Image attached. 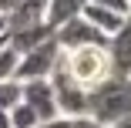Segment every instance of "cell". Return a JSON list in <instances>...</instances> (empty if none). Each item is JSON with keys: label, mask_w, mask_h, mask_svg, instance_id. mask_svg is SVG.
Returning a JSON list of instances; mask_svg holds the SVG:
<instances>
[{"label": "cell", "mask_w": 131, "mask_h": 128, "mask_svg": "<svg viewBox=\"0 0 131 128\" xmlns=\"http://www.w3.org/2000/svg\"><path fill=\"white\" fill-rule=\"evenodd\" d=\"M50 84H54V94H57V111H61V118H84V115H88V94H91V91H84L81 84L71 78V71L64 67V57H61V64L54 67V74H50Z\"/></svg>", "instance_id": "cell-4"}, {"label": "cell", "mask_w": 131, "mask_h": 128, "mask_svg": "<svg viewBox=\"0 0 131 128\" xmlns=\"http://www.w3.org/2000/svg\"><path fill=\"white\" fill-rule=\"evenodd\" d=\"M54 37H57L61 51H77V47L108 44V37H104V34L94 27V24H88L84 17H74V20H67L64 27H57V31H54Z\"/></svg>", "instance_id": "cell-5"}, {"label": "cell", "mask_w": 131, "mask_h": 128, "mask_svg": "<svg viewBox=\"0 0 131 128\" xmlns=\"http://www.w3.org/2000/svg\"><path fill=\"white\" fill-rule=\"evenodd\" d=\"M54 37V27L50 24H37V27H24V31H10L7 34V44L17 51V54L24 57L27 51H34V47H40L44 41H50Z\"/></svg>", "instance_id": "cell-8"}, {"label": "cell", "mask_w": 131, "mask_h": 128, "mask_svg": "<svg viewBox=\"0 0 131 128\" xmlns=\"http://www.w3.org/2000/svg\"><path fill=\"white\" fill-rule=\"evenodd\" d=\"M10 128H40V118L34 115V108L30 105H20L17 108H10Z\"/></svg>", "instance_id": "cell-12"}, {"label": "cell", "mask_w": 131, "mask_h": 128, "mask_svg": "<svg viewBox=\"0 0 131 128\" xmlns=\"http://www.w3.org/2000/svg\"><path fill=\"white\" fill-rule=\"evenodd\" d=\"M111 128H131V118H121L118 125H111Z\"/></svg>", "instance_id": "cell-18"}, {"label": "cell", "mask_w": 131, "mask_h": 128, "mask_svg": "<svg viewBox=\"0 0 131 128\" xmlns=\"http://www.w3.org/2000/svg\"><path fill=\"white\" fill-rule=\"evenodd\" d=\"M81 17H84L88 24H94V27L108 37V41L124 27V20H128V14H118V10H108V7H94V4H88Z\"/></svg>", "instance_id": "cell-9"}, {"label": "cell", "mask_w": 131, "mask_h": 128, "mask_svg": "<svg viewBox=\"0 0 131 128\" xmlns=\"http://www.w3.org/2000/svg\"><path fill=\"white\" fill-rule=\"evenodd\" d=\"M24 105L34 108V115L40 118V125L61 118V111H57V94H54L50 78H44V81H27V84H24Z\"/></svg>", "instance_id": "cell-6"}, {"label": "cell", "mask_w": 131, "mask_h": 128, "mask_svg": "<svg viewBox=\"0 0 131 128\" xmlns=\"http://www.w3.org/2000/svg\"><path fill=\"white\" fill-rule=\"evenodd\" d=\"M17 64H20V54L10 44H4L0 47V81H14L17 78Z\"/></svg>", "instance_id": "cell-13"}, {"label": "cell", "mask_w": 131, "mask_h": 128, "mask_svg": "<svg viewBox=\"0 0 131 128\" xmlns=\"http://www.w3.org/2000/svg\"><path fill=\"white\" fill-rule=\"evenodd\" d=\"M61 57H64V51H61L57 37L44 41L40 47L27 51V54L20 57V64H17V81L27 84V81H44V78H50L54 67L61 64Z\"/></svg>", "instance_id": "cell-3"}, {"label": "cell", "mask_w": 131, "mask_h": 128, "mask_svg": "<svg viewBox=\"0 0 131 128\" xmlns=\"http://www.w3.org/2000/svg\"><path fill=\"white\" fill-rule=\"evenodd\" d=\"M84 7H88V0H50V7H47V24L57 31V27H64L67 20L81 17Z\"/></svg>", "instance_id": "cell-10"}, {"label": "cell", "mask_w": 131, "mask_h": 128, "mask_svg": "<svg viewBox=\"0 0 131 128\" xmlns=\"http://www.w3.org/2000/svg\"><path fill=\"white\" fill-rule=\"evenodd\" d=\"M7 37V17H0V41Z\"/></svg>", "instance_id": "cell-17"}, {"label": "cell", "mask_w": 131, "mask_h": 128, "mask_svg": "<svg viewBox=\"0 0 131 128\" xmlns=\"http://www.w3.org/2000/svg\"><path fill=\"white\" fill-rule=\"evenodd\" d=\"M108 54H111L114 78H131V14L124 20V27L108 41Z\"/></svg>", "instance_id": "cell-7"}, {"label": "cell", "mask_w": 131, "mask_h": 128, "mask_svg": "<svg viewBox=\"0 0 131 128\" xmlns=\"http://www.w3.org/2000/svg\"><path fill=\"white\" fill-rule=\"evenodd\" d=\"M94 7H108V10H118V14H131V0H88Z\"/></svg>", "instance_id": "cell-14"}, {"label": "cell", "mask_w": 131, "mask_h": 128, "mask_svg": "<svg viewBox=\"0 0 131 128\" xmlns=\"http://www.w3.org/2000/svg\"><path fill=\"white\" fill-rule=\"evenodd\" d=\"M24 101V84L14 78V81H0V111H10Z\"/></svg>", "instance_id": "cell-11"}, {"label": "cell", "mask_w": 131, "mask_h": 128, "mask_svg": "<svg viewBox=\"0 0 131 128\" xmlns=\"http://www.w3.org/2000/svg\"><path fill=\"white\" fill-rule=\"evenodd\" d=\"M64 67L71 71V78L81 84L84 91H94V88H101L104 81H111V78H114L108 44H94V47L64 51Z\"/></svg>", "instance_id": "cell-2"}, {"label": "cell", "mask_w": 131, "mask_h": 128, "mask_svg": "<svg viewBox=\"0 0 131 128\" xmlns=\"http://www.w3.org/2000/svg\"><path fill=\"white\" fill-rule=\"evenodd\" d=\"M0 128H10V111H0Z\"/></svg>", "instance_id": "cell-16"}, {"label": "cell", "mask_w": 131, "mask_h": 128, "mask_svg": "<svg viewBox=\"0 0 131 128\" xmlns=\"http://www.w3.org/2000/svg\"><path fill=\"white\" fill-rule=\"evenodd\" d=\"M20 4H24V0H0V17H10Z\"/></svg>", "instance_id": "cell-15"}, {"label": "cell", "mask_w": 131, "mask_h": 128, "mask_svg": "<svg viewBox=\"0 0 131 128\" xmlns=\"http://www.w3.org/2000/svg\"><path fill=\"white\" fill-rule=\"evenodd\" d=\"M88 118L101 125H118L121 118H131V78H111L88 94Z\"/></svg>", "instance_id": "cell-1"}]
</instances>
